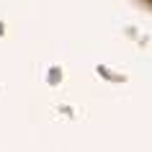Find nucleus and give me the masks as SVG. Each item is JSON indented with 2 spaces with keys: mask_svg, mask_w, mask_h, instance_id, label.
<instances>
[]
</instances>
